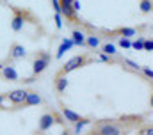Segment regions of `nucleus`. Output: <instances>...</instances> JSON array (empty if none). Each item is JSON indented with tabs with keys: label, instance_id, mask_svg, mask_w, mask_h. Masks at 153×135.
<instances>
[{
	"label": "nucleus",
	"instance_id": "nucleus-1",
	"mask_svg": "<svg viewBox=\"0 0 153 135\" xmlns=\"http://www.w3.org/2000/svg\"><path fill=\"white\" fill-rule=\"evenodd\" d=\"M128 128H123L119 121H100L87 135H126Z\"/></svg>",
	"mask_w": 153,
	"mask_h": 135
},
{
	"label": "nucleus",
	"instance_id": "nucleus-2",
	"mask_svg": "<svg viewBox=\"0 0 153 135\" xmlns=\"http://www.w3.org/2000/svg\"><path fill=\"white\" fill-rule=\"evenodd\" d=\"M57 121H59V116H57V112L46 110V112H45V114L39 117V123H38V130H36V134H38V135L48 134V132L52 130V126H53V125H57Z\"/></svg>",
	"mask_w": 153,
	"mask_h": 135
},
{
	"label": "nucleus",
	"instance_id": "nucleus-3",
	"mask_svg": "<svg viewBox=\"0 0 153 135\" xmlns=\"http://www.w3.org/2000/svg\"><path fill=\"white\" fill-rule=\"evenodd\" d=\"M94 59L93 57H89V55H85V53H80V55H75V57H71L70 61H66V64L61 68V73H64V75H68V73H71V71H75L78 68L82 66H87L89 62H93Z\"/></svg>",
	"mask_w": 153,
	"mask_h": 135
},
{
	"label": "nucleus",
	"instance_id": "nucleus-4",
	"mask_svg": "<svg viewBox=\"0 0 153 135\" xmlns=\"http://www.w3.org/2000/svg\"><path fill=\"white\" fill-rule=\"evenodd\" d=\"M50 59H52V55H50L48 52H38L36 57H34V61H32V75H34V76L41 75V73L48 68Z\"/></svg>",
	"mask_w": 153,
	"mask_h": 135
},
{
	"label": "nucleus",
	"instance_id": "nucleus-5",
	"mask_svg": "<svg viewBox=\"0 0 153 135\" xmlns=\"http://www.w3.org/2000/svg\"><path fill=\"white\" fill-rule=\"evenodd\" d=\"M27 93H29L27 89H14V91H11V93H5V96H7L9 103H13L14 108H20V107L23 105V101H25Z\"/></svg>",
	"mask_w": 153,
	"mask_h": 135
},
{
	"label": "nucleus",
	"instance_id": "nucleus-6",
	"mask_svg": "<svg viewBox=\"0 0 153 135\" xmlns=\"http://www.w3.org/2000/svg\"><path fill=\"white\" fill-rule=\"evenodd\" d=\"M27 57V50L23 45L20 43H13L11 48H9V59L11 61H18V59H25Z\"/></svg>",
	"mask_w": 153,
	"mask_h": 135
},
{
	"label": "nucleus",
	"instance_id": "nucleus-7",
	"mask_svg": "<svg viewBox=\"0 0 153 135\" xmlns=\"http://www.w3.org/2000/svg\"><path fill=\"white\" fill-rule=\"evenodd\" d=\"M23 23H25V14H23V11L14 9V16H13V20H11V29H13V32H20V30L23 29Z\"/></svg>",
	"mask_w": 153,
	"mask_h": 135
},
{
	"label": "nucleus",
	"instance_id": "nucleus-8",
	"mask_svg": "<svg viewBox=\"0 0 153 135\" xmlns=\"http://www.w3.org/2000/svg\"><path fill=\"white\" fill-rule=\"evenodd\" d=\"M2 78L7 82H20V75L14 66H2Z\"/></svg>",
	"mask_w": 153,
	"mask_h": 135
},
{
	"label": "nucleus",
	"instance_id": "nucleus-9",
	"mask_svg": "<svg viewBox=\"0 0 153 135\" xmlns=\"http://www.w3.org/2000/svg\"><path fill=\"white\" fill-rule=\"evenodd\" d=\"M53 84H55V91H57L59 94H62V93H66V89H68V76L59 71V73L55 75Z\"/></svg>",
	"mask_w": 153,
	"mask_h": 135
},
{
	"label": "nucleus",
	"instance_id": "nucleus-10",
	"mask_svg": "<svg viewBox=\"0 0 153 135\" xmlns=\"http://www.w3.org/2000/svg\"><path fill=\"white\" fill-rule=\"evenodd\" d=\"M73 46H75L73 39H71V37H64V39L61 41V45H59V50H57V55H55V57H57V59H61V57H62L66 52H70Z\"/></svg>",
	"mask_w": 153,
	"mask_h": 135
},
{
	"label": "nucleus",
	"instance_id": "nucleus-11",
	"mask_svg": "<svg viewBox=\"0 0 153 135\" xmlns=\"http://www.w3.org/2000/svg\"><path fill=\"white\" fill-rule=\"evenodd\" d=\"M61 112H62L64 119H66L68 123H73V125H75V123H78L80 119H84V117H82L80 114H76V112H73L71 108H68V107H64V105L61 107Z\"/></svg>",
	"mask_w": 153,
	"mask_h": 135
},
{
	"label": "nucleus",
	"instance_id": "nucleus-12",
	"mask_svg": "<svg viewBox=\"0 0 153 135\" xmlns=\"http://www.w3.org/2000/svg\"><path fill=\"white\" fill-rule=\"evenodd\" d=\"M61 14H62V18H66V20L71 22V23H76V22H78L76 11L73 9V5H62V7H61Z\"/></svg>",
	"mask_w": 153,
	"mask_h": 135
},
{
	"label": "nucleus",
	"instance_id": "nucleus-13",
	"mask_svg": "<svg viewBox=\"0 0 153 135\" xmlns=\"http://www.w3.org/2000/svg\"><path fill=\"white\" fill-rule=\"evenodd\" d=\"M107 36H119V37H134L137 34V29L132 27H123V29H116L112 32H105Z\"/></svg>",
	"mask_w": 153,
	"mask_h": 135
},
{
	"label": "nucleus",
	"instance_id": "nucleus-14",
	"mask_svg": "<svg viewBox=\"0 0 153 135\" xmlns=\"http://www.w3.org/2000/svg\"><path fill=\"white\" fill-rule=\"evenodd\" d=\"M43 101V98L39 96L36 91H29L27 93V96H25V101H23V105L22 107H34V105H39Z\"/></svg>",
	"mask_w": 153,
	"mask_h": 135
},
{
	"label": "nucleus",
	"instance_id": "nucleus-15",
	"mask_svg": "<svg viewBox=\"0 0 153 135\" xmlns=\"http://www.w3.org/2000/svg\"><path fill=\"white\" fill-rule=\"evenodd\" d=\"M71 39H73V43L76 46H84L85 45V34L82 30H73L71 32Z\"/></svg>",
	"mask_w": 153,
	"mask_h": 135
},
{
	"label": "nucleus",
	"instance_id": "nucleus-16",
	"mask_svg": "<svg viewBox=\"0 0 153 135\" xmlns=\"http://www.w3.org/2000/svg\"><path fill=\"white\" fill-rule=\"evenodd\" d=\"M85 45L89 48H98L100 46V37H96V36H85Z\"/></svg>",
	"mask_w": 153,
	"mask_h": 135
},
{
	"label": "nucleus",
	"instance_id": "nucleus-17",
	"mask_svg": "<svg viewBox=\"0 0 153 135\" xmlns=\"http://www.w3.org/2000/svg\"><path fill=\"white\" fill-rule=\"evenodd\" d=\"M102 52L107 53V55H111V57H114L116 53H117V52H116V46L112 45V43H105V45L102 46Z\"/></svg>",
	"mask_w": 153,
	"mask_h": 135
},
{
	"label": "nucleus",
	"instance_id": "nucleus-18",
	"mask_svg": "<svg viewBox=\"0 0 153 135\" xmlns=\"http://www.w3.org/2000/svg\"><path fill=\"white\" fill-rule=\"evenodd\" d=\"M141 13H144V14H148L150 11L153 9V2L152 0H141Z\"/></svg>",
	"mask_w": 153,
	"mask_h": 135
},
{
	"label": "nucleus",
	"instance_id": "nucleus-19",
	"mask_svg": "<svg viewBox=\"0 0 153 135\" xmlns=\"http://www.w3.org/2000/svg\"><path fill=\"white\" fill-rule=\"evenodd\" d=\"M132 48L137 52H144V37H137V41L132 43Z\"/></svg>",
	"mask_w": 153,
	"mask_h": 135
},
{
	"label": "nucleus",
	"instance_id": "nucleus-20",
	"mask_svg": "<svg viewBox=\"0 0 153 135\" xmlns=\"http://www.w3.org/2000/svg\"><path fill=\"white\" fill-rule=\"evenodd\" d=\"M137 135H153V125H146V126H143Z\"/></svg>",
	"mask_w": 153,
	"mask_h": 135
},
{
	"label": "nucleus",
	"instance_id": "nucleus-21",
	"mask_svg": "<svg viewBox=\"0 0 153 135\" xmlns=\"http://www.w3.org/2000/svg\"><path fill=\"white\" fill-rule=\"evenodd\" d=\"M98 59H100L102 62H111V64H114V62H116L111 55H107V53H103V52H100V53H98Z\"/></svg>",
	"mask_w": 153,
	"mask_h": 135
},
{
	"label": "nucleus",
	"instance_id": "nucleus-22",
	"mask_svg": "<svg viewBox=\"0 0 153 135\" xmlns=\"http://www.w3.org/2000/svg\"><path fill=\"white\" fill-rule=\"evenodd\" d=\"M62 27H64V23H62V14H61V13H55V29L61 30Z\"/></svg>",
	"mask_w": 153,
	"mask_h": 135
},
{
	"label": "nucleus",
	"instance_id": "nucleus-23",
	"mask_svg": "<svg viewBox=\"0 0 153 135\" xmlns=\"http://www.w3.org/2000/svg\"><path fill=\"white\" fill-rule=\"evenodd\" d=\"M119 46L121 48H132V41L128 37H119Z\"/></svg>",
	"mask_w": 153,
	"mask_h": 135
},
{
	"label": "nucleus",
	"instance_id": "nucleus-24",
	"mask_svg": "<svg viewBox=\"0 0 153 135\" xmlns=\"http://www.w3.org/2000/svg\"><path fill=\"white\" fill-rule=\"evenodd\" d=\"M144 52H153V39H144Z\"/></svg>",
	"mask_w": 153,
	"mask_h": 135
},
{
	"label": "nucleus",
	"instance_id": "nucleus-25",
	"mask_svg": "<svg viewBox=\"0 0 153 135\" xmlns=\"http://www.w3.org/2000/svg\"><path fill=\"white\" fill-rule=\"evenodd\" d=\"M123 62H125V64H128V66L132 68V69H135V71H139V69H141V66H139V64H135L134 61H128V59H123Z\"/></svg>",
	"mask_w": 153,
	"mask_h": 135
},
{
	"label": "nucleus",
	"instance_id": "nucleus-26",
	"mask_svg": "<svg viewBox=\"0 0 153 135\" xmlns=\"http://www.w3.org/2000/svg\"><path fill=\"white\" fill-rule=\"evenodd\" d=\"M141 71H143V75L146 78H152L153 80V69H150V68H141Z\"/></svg>",
	"mask_w": 153,
	"mask_h": 135
},
{
	"label": "nucleus",
	"instance_id": "nucleus-27",
	"mask_svg": "<svg viewBox=\"0 0 153 135\" xmlns=\"http://www.w3.org/2000/svg\"><path fill=\"white\" fill-rule=\"evenodd\" d=\"M52 7H53V13H61V2L59 0H52Z\"/></svg>",
	"mask_w": 153,
	"mask_h": 135
},
{
	"label": "nucleus",
	"instance_id": "nucleus-28",
	"mask_svg": "<svg viewBox=\"0 0 153 135\" xmlns=\"http://www.w3.org/2000/svg\"><path fill=\"white\" fill-rule=\"evenodd\" d=\"M7 100V96H5V93H0V110H7L5 108V105H4V101Z\"/></svg>",
	"mask_w": 153,
	"mask_h": 135
},
{
	"label": "nucleus",
	"instance_id": "nucleus-29",
	"mask_svg": "<svg viewBox=\"0 0 153 135\" xmlns=\"http://www.w3.org/2000/svg\"><path fill=\"white\" fill-rule=\"evenodd\" d=\"M71 5H73V9H75L76 13H78V11H80V9H82V4H80V2H78V0H73V4H71Z\"/></svg>",
	"mask_w": 153,
	"mask_h": 135
},
{
	"label": "nucleus",
	"instance_id": "nucleus-30",
	"mask_svg": "<svg viewBox=\"0 0 153 135\" xmlns=\"http://www.w3.org/2000/svg\"><path fill=\"white\" fill-rule=\"evenodd\" d=\"M59 135H71V132H70L66 126H62V130H61V134H59Z\"/></svg>",
	"mask_w": 153,
	"mask_h": 135
},
{
	"label": "nucleus",
	"instance_id": "nucleus-31",
	"mask_svg": "<svg viewBox=\"0 0 153 135\" xmlns=\"http://www.w3.org/2000/svg\"><path fill=\"white\" fill-rule=\"evenodd\" d=\"M150 105H152V108H153V93H152V96H150Z\"/></svg>",
	"mask_w": 153,
	"mask_h": 135
}]
</instances>
